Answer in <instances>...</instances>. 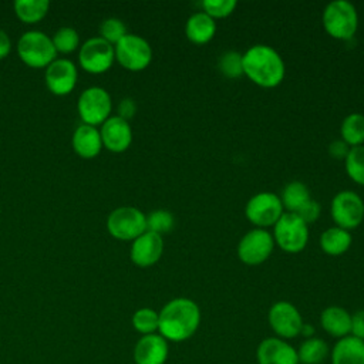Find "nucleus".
Masks as SVG:
<instances>
[{
  "mask_svg": "<svg viewBox=\"0 0 364 364\" xmlns=\"http://www.w3.org/2000/svg\"><path fill=\"white\" fill-rule=\"evenodd\" d=\"M200 324L199 306L186 297L166 303L159 311L158 330L165 340L183 341L195 334Z\"/></svg>",
  "mask_w": 364,
  "mask_h": 364,
  "instance_id": "obj_1",
  "label": "nucleus"
},
{
  "mask_svg": "<svg viewBox=\"0 0 364 364\" xmlns=\"http://www.w3.org/2000/svg\"><path fill=\"white\" fill-rule=\"evenodd\" d=\"M243 74L259 87L273 88L283 81L286 67L273 47L255 44L243 54Z\"/></svg>",
  "mask_w": 364,
  "mask_h": 364,
  "instance_id": "obj_2",
  "label": "nucleus"
},
{
  "mask_svg": "<svg viewBox=\"0 0 364 364\" xmlns=\"http://www.w3.org/2000/svg\"><path fill=\"white\" fill-rule=\"evenodd\" d=\"M323 27L333 38L350 40L358 28L355 7L346 0L328 3L323 11Z\"/></svg>",
  "mask_w": 364,
  "mask_h": 364,
  "instance_id": "obj_3",
  "label": "nucleus"
},
{
  "mask_svg": "<svg viewBox=\"0 0 364 364\" xmlns=\"http://www.w3.org/2000/svg\"><path fill=\"white\" fill-rule=\"evenodd\" d=\"M273 240L286 253H300L309 242V228L296 213L283 212L273 226Z\"/></svg>",
  "mask_w": 364,
  "mask_h": 364,
  "instance_id": "obj_4",
  "label": "nucleus"
},
{
  "mask_svg": "<svg viewBox=\"0 0 364 364\" xmlns=\"http://www.w3.org/2000/svg\"><path fill=\"white\" fill-rule=\"evenodd\" d=\"M17 51L20 58L30 67L48 65L55 60L57 53L51 38L38 30L24 33L17 43Z\"/></svg>",
  "mask_w": 364,
  "mask_h": 364,
  "instance_id": "obj_5",
  "label": "nucleus"
},
{
  "mask_svg": "<svg viewBox=\"0 0 364 364\" xmlns=\"http://www.w3.org/2000/svg\"><path fill=\"white\" fill-rule=\"evenodd\" d=\"M108 232L119 240H134L146 230V216L134 206H119L107 219Z\"/></svg>",
  "mask_w": 364,
  "mask_h": 364,
  "instance_id": "obj_6",
  "label": "nucleus"
},
{
  "mask_svg": "<svg viewBox=\"0 0 364 364\" xmlns=\"http://www.w3.org/2000/svg\"><path fill=\"white\" fill-rule=\"evenodd\" d=\"M330 215L336 226L350 232L364 219V202L354 191H341L331 199Z\"/></svg>",
  "mask_w": 364,
  "mask_h": 364,
  "instance_id": "obj_7",
  "label": "nucleus"
},
{
  "mask_svg": "<svg viewBox=\"0 0 364 364\" xmlns=\"http://www.w3.org/2000/svg\"><path fill=\"white\" fill-rule=\"evenodd\" d=\"M247 220L256 228L264 229L274 226L283 215V205L280 196L273 192H259L253 195L245 208Z\"/></svg>",
  "mask_w": 364,
  "mask_h": 364,
  "instance_id": "obj_8",
  "label": "nucleus"
},
{
  "mask_svg": "<svg viewBox=\"0 0 364 364\" xmlns=\"http://www.w3.org/2000/svg\"><path fill=\"white\" fill-rule=\"evenodd\" d=\"M274 249V240L269 230L255 228L242 236L237 245V257L249 266L266 262Z\"/></svg>",
  "mask_w": 364,
  "mask_h": 364,
  "instance_id": "obj_9",
  "label": "nucleus"
},
{
  "mask_svg": "<svg viewBox=\"0 0 364 364\" xmlns=\"http://www.w3.org/2000/svg\"><path fill=\"white\" fill-rule=\"evenodd\" d=\"M115 58L122 67L131 71L146 68L152 60L149 43L136 34H127L115 44Z\"/></svg>",
  "mask_w": 364,
  "mask_h": 364,
  "instance_id": "obj_10",
  "label": "nucleus"
},
{
  "mask_svg": "<svg viewBox=\"0 0 364 364\" xmlns=\"http://www.w3.org/2000/svg\"><path fill=\"white\" fill-rule=\"evenodd\" d=\"M112 104L109 94L101 87L84 90L78 98V112L88 125H97L109 118Z\"/></svg>",
  "mask_w": 364,
  "mask_h": 364,
  "instance_id": "obj_11",
  "label": "nucleus"
},
{
  "mask_svg": "<svg viewBox=\"0 0 364 364\" xmlns=\"http://www.w3.org/2000/svg\"><path fill=\"white\" fill-rule=\"evenodd\" d=\"M115 58V50L111 43L102 37L88 38L80 48L81 67L92 74L107 71Z\"/></svg>",
  "mask_w": 364,
  "mask_h": 364,
  "instance_id": "obj_12",
  "label": "nucleus"
},
{
  "mask_svg": "<svg viewBox=\"0 0 364 364\" xmlns=\"http://www.w3.org/2000/svg\"><path fill=\"white\" fill-rule=\"evenodd\" d=\"M269 323L273 331L284 338L299 336L304 324L299 310L289 301H277L270 307Z\"/></svg>",
  "mask_w": 364,
  "mask_h": 364,
  "instance_id": "obj_13",
  "label": "nucleus"
},
{
  "mask_svg": "<svg viewBox=\"0 0 364 364\" xmlns=\"http://www.w3.org/2000/svg\"><path fill=\"white\" fill-rule=\"evenodd\" d=\"M164 253V239L161 235L145 230L132 240L131 260L139 267H149L155 264Z\"/></svg>",
  "mask_w": 364,
  "mask_h": 364,
  "instance_id": "obj_14",
  "label": "nucleus"
},
{
  "mask_svg": "<svg viewBox=\"0 0 364 364\" xmlns=\"http://www.w3.org/2000/svg\"><path fill=\"white\" fill-rule=\"evenodd\" d=\"M77 82V68L67 58H55L47 65L46 84L53 94L65 95Z\"/></svg>",
  "mask_w": 364,
  "mask_h": 364,
  "instance_id": "obj_15",
  "label": "nucleus"
},
{
  "mask_svg": "<svg viewBox=\"0 0 364 364\" xmlns=\"http://www.w3.org/2000/svg\"><path fill=\"white\" fill-rule=\"evenodd\" d=\"M100 134L102 145L112 152H122L132 142V129L128 121L118 115L107 118Z\"/></svg>",
  "mask_w": 364,
  "mask_h": 364,
  "instance_id": "obj_16",
  "label": "nucleus"
},
{
  "mask_svg": "<svg viewBox=\"0 0 364 364\" xmlns=\"http://www.w3.org/2000/svg\"><path fill=\"white\" fill-rule=\"evenodd\" d=\"M168 357V343L159 334L142 336L134 348L136 364H165Z\"/></svg>",
  "mask_w": 364,
  "mask_h": 364,
  "instance_id": "obj_17",
  "label": "nucleus"
},
{
  "mask_svg": "<svg viewBox=\"0 0 364 364\" xmlns=\"http://www.w3.org/2000/svg\"><path fill=\"white\" fill-rule=\"evenodd\" d=\"M259 364H299L297 351L280 338H266L257 347Z\"/></svg>",
  "mask_w": 364,
  "mask_h": 364,
  "instance_id": "obj_18",
  "label": "nucleus"
},
{
  "mask_svg": "<svg viewBox=\"0 0 364 364\" xmlns=\"http://www.w3.org/2000/svg\"><path fill=\"white\" fill-rule=\"evenodd\" d=\"M73 146L74 151L82 158H92L98 155L102 148L100 131L88 124L77 127L73 134Z\"/></svg>",
  "mask_w": 364,
  "mask_h": 364,
  "instance_id": "obj_19",
  "label": "nucleus"
},
{
  "mask_svg": "<svg viewBox=\"0 0 364 364\" xmlns=\"http://www.w3.org/2000/svg\"><path fill=\"white\" fill-rule=\"evenodd\" d=\"M331 364H364V340L354 336L340 338L333 348Z\"/></svg>",
  "mask_w": 364,
  "mask_h": 364,
  "instance_id": "obj_20",
  "label": "nucleus"
},
{
  "mask_svg": "<svg viewBox=\"0 0 364 364\" xmlns=\"http://www.w3.org/2000/svg\"><path fill=\"white\" fill-rule=\"evenodd\" d=\"M216 33V23L203 11L193 13L185 24V34L193 44L202 46L209 43Z\"/></svg>",
  "mask_w": 364,
  "mask_h": 364,
  "instance_id": "obj_21",
  "label": "nucleus"
},
{
  "mask_svg": "<svg viewBox=\"0 0 364 364\" xmlns=\"http://www.w3.org/2000/svg\"><path fill=\"white\" fill-rule=\"evenodd\" d=\"M321 327L333 337H346L351 333V316L340 306H330L320 314Z\"/></svg>",
  "mask_w": 364,
  "mask_h": 364,
  "instance_id": "obj_22",
  "label": "nucleus"
},
{
  "mask_svg": "<svg viewBox=\"0 0 364 364\" xmlns=\"http://www.w3.org/2000/svg\"><path fill=\"white\" fill-rule=\"evenodd\" d=\"M351 233L338 226L328 228L320 235V247L328 256L344 255L351 246Z\"/></svg>",
  "mask_w": 364,
  "mask_h": 364,
  "instance_id": "obj_23",
  "label": "nucleus"
},
{
  "mask_svg": "<svg viewBox=\"0 0 364 364\" xmlns=\"http://www.w3.org/2000/svg\"><path fill=\"white\" fill-rule=\"evenodd\" d=\"M311 198H310V191H309L307 185L300 181L289 182L283 188L282 196H280L283 209H286L287 212H291V213H296Z\"/></svg>",
  "mask_w": 364,
  "mask_h": 364,
  "instance_id": "obj_24",
  "label": "nucleus"
},
{
  "mask_svg": "<svg viewBox=\"0 0 364 364\" xmlns=\"http://www.w3.org/2000/svg\"><path fill=\"white\" fill-rule=\"evenodd\" d=\"M341 139L350 146H360L364 144V115L353 112L347 115L340 127Z\"/></svg>",
  "mask_w": 364,
  "mask_h": 364,
  "instance_id": "obj_25",
  "label": "nucleus"
},
{
  "mask_svg": "<svg viewBox=\"0 0 364 364\" xmlns=\"http://www.w3.org/2000/svg\"><path fill=\"white\" fill-rule=\"evenodd\" d=\"M328 354L326 341L317 337H310L300 344L297 351L299 361L303 364H320Z\"/></svg>",
  "mask_w": 364,
  "mask_h": 364,
  "instance_id": "obj_26",
  "label": "nucleus"
},
{
  "mask_svg": "<svg viewBox=\"0 0 364 364\" xmlns=\"http://www.w3.org/2000/svg\"><path fill=\"white\" fill-rule=\"evenodd\" d=\"M48 0H16V14L26 23H36L41 20L48 11Z\"/></svg>",
  "mask_w": 364,
  "mask_h": 364,
  "instance_id": "obj_27",
  "label": "nucleus"
},
{
  "mask_svg": "<svg viewBox=\"0 0 364 364\" xmlns=\"http://www.w3.org/2000/svg\"><path fill=\"white\" fill-rule=\"evenodd\" d=\"M344 164L347 175L355 183L364 186V145L350 148Z\"/></svg>",
  "mask_w": 364,
  "mask_h": 364,
  "instance_id": "obj_28",
  "label": "nucleus"
},
{
  "mask_svg": "<svg viewBox=\"0 0 364 364\" xmlns=\"http://www.w3.org/2000/svg\"><path fill=\"white\" fill-rule=\"evenodd\" d=\"M218 68L226 78H239L243 74V54L229 50L218 60Z\"/></svg>",
  "mask_w": 364,
  "mask_h": 364,
  "instance_id": "obj_29",
  "label": "nucleus"
},
{
  "mask_svg": "<svg viewBox=\"0 0 364 364\" xmlns=\"http://www.w3.org/2000/svg\"><path fill=\"white\" fill-rule=\"evenodd\" d=\"M132 326L136 331L142 333L144 336L154 334L159 326V313H156L152 309L142 307L134 313Z\"/></svg>",
  "mask_w": 364,
  "mask_h": 364,
  "instance_id": "obj_30",
  "label": "nucleus"
},
{
  "mask_svg": "<svg viewBox=\"0 0 364 364\" xmlns=\"http://www.w3.org/2000/svg\"><path fill=\"white\" fill-rule=\"evenodd\" d=\"M175 225V218L169 210L165 209H158L151 212L146 216V230L154 232L156 235H164L172 230Z\"/></svg>",
  "mask_w": 364,
  "mask_h": 364,
  "instance_id": "obj_31",
  "label": "nucleus"
},
{
  "mask_svg": "<svg viewBox=\"0 0 364 364\" xmlns=\"http://www.w3.org/2000/svg\"><path fill=\"white\" fill-rule=\"evenodd\" d=\"M51 41L57 51L70 53L77 48L80 43V37L77 30H74L73 27H61L54 33Z\"/></svg>",
  "mask_w": 364,
  "mask_h": 364,
  "instance_id": "obj_32",
  "label": "nucleus"
},
{
  "mask_svg": "<svg viewBox=\"0 0 364 364\" xmlns=\"http://www.w3.org/2000/svg\"><path fill=\"white\" fill-rule=\"evenodd\" d=\"M100 33H101V37L111 44L112 43L117 44L122 37L128 34L124 21L117 17L105 18L100 26Z\"/></svg>",
  "mask_w": 364,
  "mask_h": 364,
  "instance_id": "obj_33",
  "label": "nucleus"
},
{
  "mask_svg": "<svg viewBox=\"0 0 364 364\" xmlns=\"http://www.w3.org/2000/svg\"><path fill=\"white\" fill-rule=\"evenodd\" d=\"M236 6V0H205L202 3L203 13H206L213 20L230 16L235 11Z\"/></svg>",
  "mask_w": 364,
  "mask_h": 364,
  "instance_id": "obj_34",
  "label": "nucleus"
},
{
  "mask_svg": "<svg viewBox=\"0 0 364 364\" xmlns=\"http://www.w3.org/2000/svg\"><path fill=\"white\" fill-rule=\"evenodd\" d=\"M320 213H321V206H320V203H318L317 200H314V199H310L309 202H306V203L296 212V215H297L301 220H304L307 225L311 223V222H316V220L318 219Z\"/></svg>",
  "mask_w": 364,
  "mask_h": 364,
  "instance_id": "obj_35",
  "label": "nucleus"
},
{
  "mask_svg": "<svg viewBox=\"0 0 364 364\" xmlns=\"http://www.w3.org/2000/svg\"><path fill=\"white\" fill-rule=\"evenodd\" d=\"M348 151H350V146L343 139H334L328 145V154L334 159H346Z\"/></svg>",
  "mask_w": 364,
  "mask_h": 364,
  "instance_id": "obj_36",
  "label": "nucleus"
},
{
  "mask_svg": "<svg viewBox=\"0 0 364 364\" xmlns=\"http://www.w3.org/2000/svg\"><path fill=\"white\" fill-rule=\"evenodd\" d=\"M135 111H136V104L132 98H124L118 104V117H121L127 121L134 117Z\"/></svg>",
  "mask_w": 364,
  "mask_h": 364,
  "instance_id": "obj_37",
  "label": "nucleus"
},
{
  "mask_svg": "<svg viewBox=\"0 0 364 364\" xmlns=\"http://www.w3.org/2000/svg\"><path fill=\"white\" fill-rule=\"evenodd\" d=\"M351 333L354 337L364 340V310L351 316Z\"/></svg>",
  "mask_w": 364,
  "mask_h": 364,
  "instance_id": "obj_38",
  "label": "nucleus"
},
{
  "mask_svg": "<svg viewBox=\"0 0 364 364\" xmlns=\"http://www.w3.org/2000/svg\"><path fill=\"white\" fill-rule=\"evenodd\" d=\"M10 48H11L10 37L4 30L0 28V58H4L10 53Z\"/></svg>",
  "mask_w": 364,
  "mask_h": 364,
  "instance_id": "obj_39",
  "label": "nucleus"
},
{
  "mask_svg": "<svg viewBox=\"0 0 364 364\" xmlns=\"http://www.w3.org/2000/svg\"><path fill=\"white\" fill-rule=\"evenodd\" d=\"M313 333H314V328H313L310 324H303L300 334H303V336H306V337L310 338V337L313 336Z\"/></svg>",
  "mask_w": 364,
  "mask_h": 364,
  "instance_id": "obj_40",
  "label": "nucleus"
}]
</instances>
